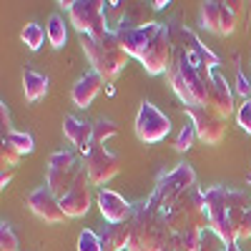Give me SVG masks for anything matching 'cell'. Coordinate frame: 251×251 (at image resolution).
<instances>
[{
	"mask_svg": "<svg viewBox=\"0 0 251 251\" xmlns=\"http://www.w3.org/2000/svg\"><path fill=\"white\" fill-rule=\"evenodd\" d=\"M78 251H106V249H103V239L96 231L86 228V231H80V236H78Z\"/></svg>",
	"mask_w": 251,
	"mask_h": 251,
	"instance_id": "30",
	"label": "cell"
},
{
	"mask_svg": "<svg viewBox=\"0 0 251 251\" xmlns=\"http://www.w3.org/2000/svg\"><path fill=\"white\" fill-rule=\"evenodd\" d=\"M98 206H100V214L108 224H126L131 221L133 216V206L126 201L121 194L108 191V188H100L98 191Z\"/></svg>",
	"mask_w": 251,
	"mask_h": 251,
	"instance_id": "16",
	"label": "cell"
},
{
	"mask_svg": "<svg viewBox=\"0 0 251 251\" xmlns=\"http://www.w3.org/2000/svg\"><path fill=\"white\" fill-rule=\"evenodd\" d=\"M199 23H201V28H206L208 33H214V35H231L236 30L239 15L226 3L208 0V3H203L201 10H199Z\"/></svg>",
	"mask_w": 251,
	"mask_h": 251,
	"instance_id": "10",
	"label": "cell"
},
{
	"mask_svg": "<svg viewBox=\"0 0 251 251\" xmlns=\"http://www.w3.org/2000/svg\"><path fill=\"white\" fill-rule=\"evenodd\" d=\"M236 93H239L244 100H249V98H251V80H249L241 71L236 73Z\"/></svg>",
	"mask_w": 251,
	"mask_h": 251,
	"instance_id": "34",
	"label": "cell"
},
{
	"mask_svg": "<svg viewBox=\"0 0 251 251\" xmlns=\"http://www.w3.org/2000/svg\"><path fill=\"white\" fill-rule=\"evenodd\" d=\"M48 166H50V169H58V171H75V169H80L75 153H71V151H55L50 156Z\"/></svg>",
	"mask_w": 251,
	"mask_h": 251,
	"instance_id": "26",
	"label": "cell"
},
{
	"mask_svg": "<svg viewBox=\"0 0 251 251\" xmlns=\"http://www.w3.org/2000/svg\"><path fill=\"white\" fill-rule=\"evenodd\" d=\"M88 171L86 166H83V171L78 174L73 188L66 194V199H60V206L63 211H66L68 219H78V216H86L88 208H91V194H88Z\"/></svg>",
	"mask_w": 251,
	"mask_h": 251,
	"instance_id": "14",
	"label": "cell"
},
{
	"mask_svg": "<svg viewBox=\"0 0 251 251\" xmlns=\"http://www.w3.org/2000/svg\"><path fill=\"white\" fill-rule=\"evenodd\" d=\"M0 121H3V138H5L8 133H13V128H10V113H8L5 100L0 103Z\"/></svg>",
	"mask_w": 251,
	"mask_h": 251,
	"instance_id": "36",
	"label": "cell"
},
{
	"mask_svg": "<svg viewBox=\"0 0 251 251\" xmlns=\"http://www.w3.org/2000/svg\"><path fill=\"white\" fill-rule=\"evenodd\" d=\"M0 158H3V166H5V169H15L18 161H20V153L13 149L10 143L3 141V149H0Z\"/></svg>",
	"mask_w": 251,
	"mask_h": 251,
	"instance_id": "33",
	"label": "cell"
},
{
	"mask_svg": "<svg viewBox=\"0 0 251 251\" xmlns=\"http://www.w3.org/2000/svg\"><path fill=\"white\" fill-rule=\"evenodd\" d=\"M46 30L40 28L38 23H28L23 30H20V40H23V43L30 48V50H38L40 46H43V40H46Z\"/></svg>",
	"mask_w": 251,
	"mask_h": 251,
	"instance_id": "24",
	"label": "cell"
},
{
	"mask_svg": "<svg viewBox=\"0 0 251 251\" xmlns=\"http://www.w3.org/2000/svg\"><path fill=\"white\" fill-rule=\"evenodd\" d=\"M0 251H18V236L5 221L0 224Z\"/></svg>",
	"mask_w": 251,
	"mask_h": 251,
	"instance_id": "31",
	"label": "cell"
},
{
	"mask_svg": "<svg viewBox=\"0 0 251 251\" xmlns=\"http://www.w3.org/2000/svg\"><path fill=\"white\" fill-rule=\"evenodd\" d=\"M199 251H226V241L214 231L211 226H208L199 236Z\"/></svg>",
	"mask_w": 251,
	"mask_h": 251,
	"instance_id": "27",
	"label": "cell"
},
{
	"mask_svg": "<svg viewBox=\"0 0 251 251\" xmlns=\"http://www.w3.org/2000/svg\"><path fill=\"white\" fill-rule=\"evenodd\" d=\"M171 28V43H174V60L169 68V83L181 98L183 106H206L208 93L214 86V71L221 58L208 50L201 40L181 25Z\"/></svg>",
	"mask_w": 251,
	"mask_h": 251,
	"instance_id": "1",
	"label": "cell"
},
{
	"mask_svg": "<svg viewBox=\"0 0 251 251\" xmlns=\"http://www.w3.org/2000/svg\"><path fill=\"white\" fill-rule=\"evenodd\" d=\"M206 199V211H208V226L228 244H236V231L244 214L251 208L249 199L244 191L228 186H208L203 188Z\"/></svg>",
	"mask_w": 251,
	"mask_h": 251,
	"instance_id": "2",
	"label": "cell"
},
{
	"mask_svg": "<svg viewBox=\"0 0 251 251\" xmlns=\"http://www.w3.org/2000/svg\"><path fill=\"white\" fill-rule=\"evenodd\" d=\"M249 183H251V174H249Z\"/></svg>",
	"mask_w": 251,
	"mask_h": 251,
	"instance_id": "41",
	"label": "cell"
},
{
	"mask_svg": "<svg viewBox=\"0 0 251 251\" xmlns=\"http://www.w3.org/2000/svg\"><path fill=\"white\" fill-rule=\"evenodd\" d=\"M3 141H5V143H10L13 149L20 153V156L33 153V149H35V141H33V136H30V133H20V131H13V133H8Z\"/></svg>",
	"mask_w": 251,
	"mask_h": 251,
	"instance_id": "25",
	"label": "cell"
},
{
	"mask_svg": "<svg viewBox=\"0 0 251 251\" xmlns=\"http://www.w3.org/2000/svg\"><path fill=\"white\" fill-rule=\"evenodd\" d=\"M116 133H118V126H116V121H111V118H98V121L93 123V141H96V143L108 141V138H113Z\"/></svg>",
	"mask_w": 251,
	"mask_h": 251,
	"instance_id": "28",
	"label": "cell"
},
{
	"mask_svg": "<svg viewBox=\"0 0 251 251\" xmlns=\"http://www.w3.org/2000/svg\"><path fill=\"white\" fill-rule=\"evenodd\" d=\"M80 171H83V166H80V169H75V171H58V169H50V166H48V171H46V186L53 191V196L66 199V194L73 188V183H75V178H78Z\"/></svg>",
	"mask_w": 251,
	"mask_h": 251,
	"instance_id": "20",
	"label": "cell"
},
{
	"mask_svg": "<svg viewBox=\"0 0 251 251\" xmlns=\"http://www.w3.org/2000/svg\"><path fill=\"white\" fill-rule=\"evenodd\" d=\"M13 171H15V169H5V166H3V174H0V186H3V188L10 183V178H13Z\"/></svg>",
	"mask_w": 251,
	"mask_h": 251,
	"instance_id": "38",
	"label": "cell"
},
{
	"mask_svg": "<svg viewBox=\"0 0 251 251\" xmlns=\"http://www.w3.org/2000/svg\"><path fill=\"white\" fill-rule=\"evenodd\" d=\"M28 206H30V211L38 216V219H43L48 224H60V221H66V211H63V206H60V199L53 196V191L48 186H40L35 188V191L28 196Z\"/></svg>",
	"mask_w": 251,
	"mask_h": 251,
	"instance_id": "13",
	"label": "cell"
},
{
	"mask_svg": "<svg viewBox=\"0 0 251 251\" xmlns=\"http://www.w3.org/2000/svg\"><path fill=\"white\" fill-rule=\"evenodd\" d=\"M171 60H174V43H171V28L169 25H161V30L153 35V40L149 43L146 53L141 55V66L149 75H161V73H169L171 68Z\"/></svg>",
	"mask_w": 251,
	"mask_h": 251,
	"instance_id": "7",
	"label": "cell"
},
{
	"mask_svg": "<svg viewBox=\"0 0 251 251\" xmlns=\"http://www.w3.org/2000/svg\"><path fill=\"white\" fill-rule=\"evenodd\" d=\"M63 133H66V138L73 146H78V151L83 156L91 151V146H93V123L78 121L75 116H66V121H63Z\"/></svg>",
	"mask_w": 251,
	"mask_h": 251,
	"instance_id": "18",
	"label": "cell"
},
{
	"mask_svg": "<svg viewBox=\"0 0 251 251\" xmlns=\"http://www.w3.org/2000/svg\"><path fill=\"white\" fill-rule=\"evenodd\" d=\"M46 33H48V40H50V46H53V48H63V46H66V40H68L66 20H63L58 13L48 18V28H46Z\"/></svg>",
	"mask_w": 251,
	"mask_h": 251,
	"instance_id": "23",
	"label": "cell"
},
{
	"mask_svg": "<svg viewBox=\"0 0 251 251\" xmlns=\"http://www.w3.org/2000/svg\"><path fill=\"white\" fill-rule=\"evenodd\" d=\"M100 88H103V78L98 73H86V75H80L75 80V86L71 91V98H73V103L78 108H88L93 103V98L100 93Z\"/></svg>",
	"mask_w": 251,
	"mask_h": 251,
	"instance_id": "19",
	"label": "cell"
},
{
	"mask_svg": "<svg viewBox=\"0 0 251 251\" xmlns=\"http://www.w3.org/2000/svg\"><path fill=\"white\" fill-rule=\"evenodd\" d=\"M236 118H239V126L246 131V133H251V98L249 100H241V106H239V111H236Z\"/></svg>",
	"mask_w": 251,
	"mask_h": 251,
	"instance_id": "32",
	"label": "cell"
},
{
	"mask_svg": "<svg viewBox=\"0 0 251 251\" xmlns=\"http://www.w3.org/2000/svg\"><path fill=\"white\" fill-rule=\"evenodd\" d=\"M23 91H25V98L30 103H38L48 93V78L43 73L33 71V68H25L23 71Z\"/></svg>",
	"mask_w": 251,
	"mask_h": 251,
	"instance_id": "22",
	"label": "cell"
},
{
	"mask_svg": "<svg viewBox=\"0 0 251 251\" xmlns=\"http://www.w3.org/2000/svg\"><path fill=\"white\" fill-rule=\"evenodd\" d=\"M194 186H196V174H194V169H191L188 163H178L171 174H166V176L158 181L156 191L146 199V201L158 208L163 201H169V199H174V196L188 191V188H194Z\"/></svg>",
	"mask_w": 251,
	"mask_h": 251,
	"instance_id": "8",
	"label": "cell"
},
{
	"mask_svg": "<svg viewBox=\"0 0 251 251\" xmlns=\"http://www.w3.org/2000/svg\"><path fill=\"white\" fill-rule=\"evenodd\" d=\"M80 48L86 53L88 63L93 66V73H98L103 80H113L121 75V71L126 68V60L131 55L123 50L121 40L113 30H108L100 38H91V35H80Z\"/></svg>",
	"mask_w": 251,
	"mask_h": 251,
	"instance_id": "5",
	"label": "cell"
},
{
	"mask_svg": "<svg viewBox=\"0 0 251 251\" xmlns=\"http://www.w3.org/2000/svg\"><path fill=\"white\" fill-rule=\"evenodd\" d=\"M183 113L188 116V121H194L196 136L203 143H208V146L221 143V138L226 133V118L216 116L214 111H208L206 106H183Z\"/></svg>",
	"mask_w": 251,
	"mask_h": 251,
	"instance_id": "11",
	"label": "cell"
},
{
	"mask_svg": "<svg viewBox=\"0 0 251 251\" xmlns=\"http://www.w3.org/2000/svg\"><path fill=\"white\" fill-rule=\"evenodd\" d=\"M131 239L126 251H163V246L171 239V228L161 216L156 206L149 201H143L133 206V216H131Z\"/></svg>",
	"mask_w": 251,
	"mask_h": 251,
	"instance_id": "4",
	"label": "cell"
},
{
	"mask_svg": "<svg viewBox=\"0 0 251 251\" xmlns=\"http://www.w3.org/2000/svg\"><path fill=\"white\" fill-rule=\"evenodd\" d=\"M196 138H199V136H196V126H194V121H188L183 128H181V133H178V138H176V143H174V149H176L178 153H186V151L194 146Z\"/></svg>",
	"mask_w": 251,
	"mask_h": 251,
	"instance_id": "29",
	"label": "cell"
},
{
	"mask_svg": "<svg viewBox=\"0 0 251 251\" xmlns=\"http://www.w3.org/2000/svg\"><path fill=\"white\" fill-rule=\"evenodd\" d=\"M161 216L169 224L171 234H186V231H203L208 228V211H206V199L203 188L194 186L188 191L163 201L158 206Z\"/></svg>",
	"mask_w": 251,
	"mask_h": 251,
	"instance_id": "3",
	"label": "cell"
},
{
	"mask_svg": "<svg viewBox=\"0 0 251 251\" xmlns=\"http://www.w3.org/2000/svg\"><path fill=\"white\" fill-rule=\"evenodd\" d=\"M100 239H103V249H106V251H123V249H128L131 224L128 221H126V224H111Z\"/></svg>",
	"mask_w": 251,
	"mask_h": 251,
	"instance_id": "21",
	"label": "cell"
},
{
	"mask_svg": "<svg viewBox=\"0 0 251 251\" xmlns=\"http://www.w3.org/2000/svg\"><path fill=\"white\" fill-rule=\"evenodd\" d=\"M169 131H171L169 116L161 113L153 103L143 100L138 108V116H136V136L143 143H158L169 136Z\"/></svg>",
	"mask_w": 251,
	"mask_h": 251,
	"instance_id": "9",
	"label": "cell"
},
{
	"mask_svg": "<svg viewBox=\"0 0 251 251\" xmlns=\"http://www.w3.org/2000/svg\"><path fill=\"white\" fill-rule=\"evenodd\" d=\"M71 23L80 35H91L100 38L111 30L108 25V15H106V3L100 0H73L71 5Z\"/></svg>",
	"mask_w": 251,
	"mask_h": 251,
	"instance_id": "6",
	"label": "cell"
},
{
	"mask_svg": "<svg viewBox=\"0 0 251 251\" xmlns=\"http://www.w3.org/2000/svg\"><path fill=\"white\" fill-rule=\"evenodd\" d=\"M226 251H241V249H239L236 244H228V246H226Z\"/></svg>",
	"mask_w": 251,
	"mask_h": 251,
	"instance_id": "40",
	"label": "cell"
},
{
	"mask_svg": "<svg viewBox=\"0 0 251 251\" xmlns=\"http://www.w3.org/2000/svg\"><path fill=\"white\" fill-rule=\"evenodd\" d=\"M206 108L214 111L221 118H228V116L234 113V93H231L226 78L219 71H214V86H211V93H208Z\"/></svg>",
	"mask_w": 251,
	"mask_h": 251,
	"instance_id": "17",
	"label": "cell"
},
{
	"mask_svg": "<svg viewBox=\"0 0 251 251\" xmlns=\"http://www.w3.org/2000/svg\"><path fill=\"white\" fill-rule=\"evenodd\" d=\"M153 8H156V10H163V8H169V3H163V0H156Z\"/></svg>",
	"mask_w": 251,
	"mask_h": 251,
	"instance_id": "39",
	"label": "cell"
},
{
	"mask_svg": "<svg viewBox=\"0 0 251 251\" xmlns=\"http://www.w3.org/2000/svg\"><path fill=\"white\" fill-rule=\"evenodd\" d=\"M239 239H251V208L244 214L241 224H239V231H236V241Z\"/></svg>",
	"mask_w": 251,
	"mask_h": 251,
	"instance_id": "35",
	"label": "cell"
},
{
	"mask_svg": "<svg viewBox=\"0 0 251 251\" xmlns=\"http://www.w3.org/2000/svg\"><path fill=\"white\" fill-rule=\"evenodd\" d=\"M161 25L163 23H149V25H143V28H136V30H118L116 35H118V40H121V46H123V50L128 53L131 58H136V60H141V55L146 53V48H149V43L153 40V35L161 30Z\"/></svg>",
	"mask_w": 251,
	"mask_h": 251,
	"instance_id": "15",
	"label": "cell"
},
{
	"mask_svg": "<svg viewBox=\"0 0 251 251\" xmlns=\"http://www.w3.org/2000/svg\"><path fill=\"white\" fill-rule=\"evenodd\" d=\"M163 251H183V249H181V239H178V234H171V239H169V244L163 246Z\"/></svg>",
	"mask_w": 251,
	"mask_h": 251,
	"instance_id": "37",
	"label": "cell"
},
{
	"mask_svg": "<svg viewBox=\"0 0 251 251\" xmlns=\"http://www.w3.org/2000/svg\"><path fill=\"white\" fill-rule=\"evenodd\" d=\"M86 158V171H88V181L93 183V186H103L106 181H111L116 174H118V158L111 153V151H106L103 149V143H96L93 141V146H91V151L83 156Z\"/></svg>",
	"mask_w": 251,
	"mask_h": 251,
	"instance_id": "12",
	"label": "cell"
}]
</instances>
